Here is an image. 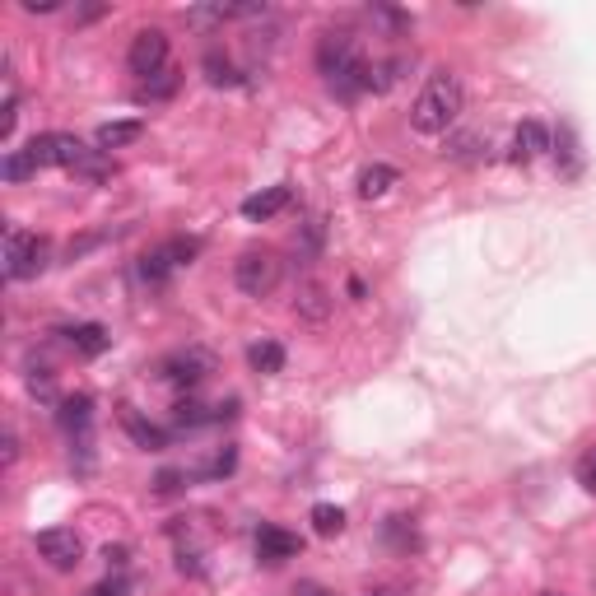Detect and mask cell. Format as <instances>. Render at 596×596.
Here are the masks:
<instances>
[{
    "label": "cell",
    "mask_w": 596,
    "mask_h": 596,
    "mask_svg": "<svg viewBox=\"0 0 596 596\" xmlns=\"http://www.w3.org/2000/svg\"><path fill=\"white\" fill-rule=\"evenodd\" d=\"M61 336H66L80 354H89V359H98V354L112 345V336H108V331H103L98 322H80V326H70V331H61Z\"/></svg>",
    "instance_id": "cell-12"
},
{
    "label": "cell",
    "mask_w": 596,
    "mask_h": 596,
    "mask_svg": "<svg viewBox=\"0 0 596 596\" xmlns=\"http://www.w3.org/2000/svg\"><path fill=\"white\" fill-rule=\"evenodd\" d=\"M312 531H317V536H340V531H345V508L317 503V508H312Z\"/></svg>",
    "instance_id": "cell-19"
},
{
    "label": "cell",
    "mask_w": 596,
    "mask_h": 596,
    "mask_svg": "<svg viewBox=\"0 0 596 596\" xmlns=\"http://www.w3.org/2000/svg\"><path fill=\"white\" fill-rule=\"evenodd\" d=\"M145 136V122H108V126H98V136L94 145L108 154V149H126V145H136V140Z\"/></svg>",
    "instance_id": "cell-13"
},
{
    "label": "cell",
    "mask_w": 596,
    "mask_h": 596,
    "mask_svg": "<svg viewBox=\"0 0 596 596\" xmlns=\"http://www.w3.org/2000/svg\"><path fill=\"white\" fill-rule=\"evenodd\" d=\"M229 471H233V447H224V452H219V461L210 466V475H229Z\"/></svg>",
    "instance_id": "cell-31"
},
{
    "label": "cell",
    "mask_w": 596,
    "mask_h": 596,
    "mask_svg": "<svg viewBox=\"0 0 596 596\" xmlns=\"http://www.w3.org/2000/svg\"><path fill=\"white\" fill-rule=\"evenodd\" d=\"M298 550H303V541H298L294 531H285V527H261L257 531V559L261 564H285V559H294Z\"/></svg>",
    "instance_id": "cell-8"
},
{
    "label": "cell",
    "mask_w": 596,
    "mask_h": 596,
    "mask_svg": "<svg viewBox=\"0 0 596 596\" xmlns=\"http://www.w3.org/2000/svg\"><path fill=\"white\" fill-rule=\"evenodd\" d=\"M28 14H52V10H61V0H19Z\"/></svg>",
    "instance_id": "cell-29"
},
{
    "label": "cell",
    "mask_w": 596,
    "mask_h": 596,
    "mask_svg": "<svg viewBox=\"0 0 596 596\" xmlns=\"http://www.w3.org/2000/svg\"><path fill=\"white\" fill-rule=\"evenodd\" d=\"M47 257H52L47 238L24 233V229L5 233V280H33V275L47 271Z\"/></svg>",
    "instance_id": "cell-3"
},
{
    "label": "cell",
    "mask_w": 596,
    "mask_h": 596,
    "mask_svg": "<svg viewBox=\"0 0 596 596\" xmlns=\"http://www.w3.org/2000/svg\"><path fill=\"white\" fill-rule=\"evenodd\" d=\"M177 80H182L177 70H163L159 80H149L136 98H140V103H154V98H173V94H177Z\"/></svg>",
    "instance_id": "cell-21"
},
{
    "label": "cell",
    "mask_w": 596,
    "mask_h": 596,
    "mask_svg": "<svg viewBox=\"0 0 596 596\" xmlns=\"http://www.w3.org/2000/svg\"><path fill=\"white\" fill-rule=\"evenodd\" d=\"M317 70L340 98L368 94V61L359 56V42L350 33H322L317 38Z\"/></svg>",
    "instance_id": "cell-1"
},
{
    "label": "cell",
    "mask_w": 596,
    "mask_h": 596,
    "mask_svg": "<svg viewBox=\"0 0 596 596\" xmlns=\"http://www.w3.org/2000/svg\"><path fill=\"white\" fill-rule=\"evenodd\" d=\"M89 420H94V396H84V392L66 396V401H61V410H56V424H61L66 434H84V429H89Z\"/></svg>",
    "instance_id": "cell-11"
},
{
    "label": "cell",
    "mask_w": 596,
    "mask_h": 596,
    "mask_svg": "<svg viewBox=\"0 0 596 596\" xmlns=\"http://www.w3.org/2000/svg\"><path fill=\"white\" fill-rule=\"evenodd\" d=\"M14 122H19V94H5V117H0V140H10L14 136Z\"/></svg>",
    "instance_id": "cell-27"
},
{
    "label": "cell",
    "mask_w": 596,
    "mask_h": 596,
    "mask_svg": "<svg viewBox=\"0 0 596 596\" xmlns=\"http://www.w3.org/2000/svg\"><path fill=\"white\" fill-rule=\"evenodd\" d=\"M233 280H238V289L247 298H266L280 285V257L266 252V247H252V252H243V257L233 261Z\"/></svg>",
    "instance_id": "cell-4"
},
{
    "label": "cell",
    "mask_w": 596,
    "mask_h": 596,
    "mask_svg": "<svg viewBox=\"0 0 596 596\" xmlns=\"http://www.w3.org/2000/svg\"><path fill=\"white\" fill-rule=\"evenodd\" d=\"M545 596H559V592H545Z\"/></svg>",
    "instance_id": "cell-36"
},
{
    "label": "cell",
    "mask_w": 596,
    "mask_h": 596,
    "mask_svg": "<svg viewBox=\"0 0 596 596\" xmlns=\"http://www.w3.org/2000/svg\"><path fill=\"white\" fill-rule=\"evenodd\" d=\"M289 201H294V191H289V187H266V191H257V196H247V201H243V215L261 224V219H275V215H280Z\"/></svg>",
    "instance_id": "cell-10"
},
{
    "label": "cell",
    "mask_w": 596,
    "mask_h": 596,
    "mask_svg": "<svg viewBox=\"0 0 596 596\" xmlns=\"http://www.w3.org/2000/svg\"><path fill=\"white\" fill-rule=\"evenodd\" d=\"M205 80L210 84H238V75H233V61L219 52H205Z\"/></svg>",
    "instance_id": "cell-24"
},
{
    "label": "cell",
    "mask_w": 596,
    "mask_h": 596,
    "mask_svg": "<svg viewBox=\"0 0 596 596\" xmlns=\"http://www.w3.org/2000/svg\"><path fill=\"white\" fill-rule=\"evenodd\" d=\"M122 424H126V434L136 438L145 452H159V447H168V434H163L159 424H149V420H140L131 406H122Z\"/></svg>",
    "instance_id": "cell-14"
},
{
    "label": "cell",
    "mask_w": 596,
    "mask_h": 596,
    "mask_svg": "<svg viewBox=\"0 0 596 596\" xmlns=\"http://www.w3.org/2000/svg\"><path fill=\"white\" fill-rule=\"evenodd\" d=\"M396 182H401V173H396V168H387V163H373V168H364V173H359V196H364V201H378V196H387Z\"/></svg>",
    "instance_id": "cell-15"
},
{
    "label": "cell",
    "mask_w": 596,
    "mask_h": 596,
    "mask_svg": "<svg viewBox=\"0 0 596 596\" xmlns=\"http://www.w3.org/2000/svg\"><path fill=\"white\" fill-rule=\"evenodd\" d=\"M38 555L52 564L56 573H70L75 564L84 559V541H80V531H70V527H47V531H38Z\"/></svg>",
    "instance_id": "cell-7"
},
{
    "label": "cell",
    "mask_w": 596,
    "mask_h": 596,
    "mask_svg": "<svg viewBox=\"0 0 596 596\" xmlns=\"http://www.w3.org/2000/svg\"><path fill=\"white\" fill-rule=\"evenodd\" d=\"M219 368V359L205 345H187V350H177V354H168L159 364V378L163 382H173V387H201L210 373Z\"/></svg>",
    "instance_id": "cell-5"
},
{
    "label": "cell",
    "mask_w": 596,
    "mask_h": 596,
    "mask_svg": "<svg viewBox=\"0 0 596 596\" xmlns=\"http://www.w3.org/2000/svg\"><path fill=\"white\" fill-rule=\"evenodd\" d=\"M545 149H550V126H545V122H522L513 131V159L517 163L541 159Z\"/></svg>",
    "instance_id": "cell-9"
},
{
    "label": "cell",
    "mask_w": 596,
    "mask_h": 596,
    "mask_svg": "<svg viewBox=\"0 0 596 596\" xmlns=\"http://www.w3.org/2000/svg\"><path fill=\"white\" fill-rule=\"evenodd\" d=\"M163 252L173 257V266H191V261L201 257V238H168Z\"/></svg>",
    "instance_id": "cell-23"
},
{
    "label": "cell",
    "mask_w": 596,
    "mask_h": 596,
    "mask_svg": "<svg viewBox=\"0 0 596 596\" xmlns=\"http://www.w3.org/2000/svg\"><path fill=\"white\" fill-rule=\"evenodd\" d=\"M177 266H173V257H168V252H145V257H140V280H145V285H163V280H168V275H173Z\"/></svg>",
    "instance_id": "cell-18"
},
{
    "label": "cell",
    "mask_w": 596,
    "mask_h": 596,
    "mask_svg": "<svg viewBox=\"0 0 596 596\" xmlns=\"http://www.w3.org/2000/svg\"><path fill=\"white\" fill-rule=\"evenodd\" d=\"M0 447H5V466H14V461H19V438H14L10 429H5V438H0Z\"/></svg>",
    "instance_id": "cell-30"
},
{
    "label": "cell",
    "mask_w": 596,
    "mask_h": 596,
    "mask_svg": "<svg viewBox=\"0 0 596 596\" xmlns=\"http://www.w3.org/2000/svg\"><path fill=\"white\" fill-rule=\"evenodd\" d=\"M368 596H396V592H368Z\"/></svg>",
    "instance_id": "cell-35"
},
{
    "label": "cell",
    "mask_w": 596,
    "mask_h": 596,
    "mask_svg": "<svg viewBox=\"0 0 596 596\" xmlns=\"http://www.w3.org/2000/svg\"><path fill=\"white\" fill-rule=\"evenodd\" d=\"M103 559H108V564H126V550H122V545H108V550H103Z\"/></svg>",
    "instance_id": "cell-33"
},
{
    "label": "cell",
    "mask_w": 596,
    "mask_h": 596,
    "mask_svg": "<svg viewBox=\"0 0 596 596\" xmlns=\"http://www.w3.org/2000/svg\"><path fill=\"white\" fill-rule=\"evenodd\" d=\"M461 108H466L461 80L452 75V70H434V75L424 80L415 108H410V126H415L420 136H443L447 126L461 117Z\"/></svg>",
    "instance_id": "cell-2"
},
{
    "label": "cell",
    "mask_w": 596,
    "mask_h": 596,
    "mask_svg": "<svg viewBox=\"0 0 596 596\" xmlns=\"http://www.w3.org/2000/svg\"><path fill=\"white\" fill-rule=\"evenodd\" d=\"M0 173H5V182H28V177L38 173V168H33V159H28L24 149H10V154H5V168H0Z\"/></svg>",
    "instance_id": "cell-22"
},
{
    "label": "cell",
    "mask_w": 596,
    "mask_h": 596,
    "mask_svg": "<svg viewBox=\"0 0 596 596\" xmlns=\"http://www.w3.org/2000/svg\"><path fill=\"white\" fill-rule=\"evenodd\" d=\"M215 420H224V410H210V406H201V401H177L173 406V424L177 429H201V424H215Z\"/></svg>",
    "instance_id": "cell-17"
},
{
    "label": "cell",
    "mask_w": 596,
    "mask_h": 596,
    "mask_svg": "<svg viewBox=\"0 0 596 596\" xmlns=\"http://www.w3.org/2000/svg\"><path fill=\"white\" fill-rule=\"evenodd\" d=\"M298 596H331V592H326V587H317V583H303V587H298Z\"/></svg>",
    "instance_id": "cell-34"
},
{
    "label": "cell",
    "mask_w": 596,
    "mask_h": 596,
    "mask_svg": "<svg viewBox=\"0 0 596 596\" xmlns=\"http://www.w3.org/2000/svg\"><path fill=\"white\" fill-rule=\"evenodd\" d=\"M247 364L257 368V373H285V345L280 340H257L247 350Z\"/></svg>",
    "instance_id": "cell-16"
},
{
    "label": "cell",
    "mask_w": 596,
    "mask_h": 596,
    "mask_svg": "<svg viewBox=\"0 0 596 596\" xmlns=\"http://www.w3.org/2000/svg\"><path fill=\"white\" fill-rule=\"evenodd\" d=\"M28 387H33L38 396H52V373H47V368H38V373L28 378Z\"/></svg>",
    "instance_id": "cell-28"
},
{
    "label": "cell",
    "mask_w": 596,
    "mask_h": 596,
    "mask_svg": "<svg viewBox=\"0 0 596 596\" xmlns=\"http://www.w3.org/2000/svg\"><path fill=\"white\" fill-rule=\"evenodd\" d=\"M126 66H131V75H140L145 84L154 80V75H163V70H168V33H163V28H140L136 38H131Z\"/></svg>",
    "instance_id": "cell-6"
},
{
    "label": "cell",
    "mask_w": 596,
    "mask_h": 596,
    "mask_svg": "<svg viewBox=\"0 0 596 596\" xmlns=\"http://www.w3.org/2000/svg\"><path fill=\"white\" fill-rule=\"evenodd\" d=\"M298 308L308 312L312 322H322L326 308H331V303H326V289L322 285H308V289H303V298H298Z\"/></svg>",
    "instance_id": "cell-25"
},
{
    "label": "cell",
    "mask_w": 596,
    "mask_h": 596,
    "mask_svg": "<svg viewBox=\"0 0 596 596\" xmlns=\"http://www.w3.org/2000/svg\"><path fill=\"white\" fill-rule=\"evenodd\" d=\"M573 475H578V485H583L587 494H596V447H587L583 457H578V466H573Z\"/></svg>",
    "instance_id": "cell-26"
},
{
    "label": "cell",
    "mask_w": 596,
    "mask_h": 596,
    "mask_svg": "<svg viewBox=\"0 0 596 596\" xmlns=\"http://www.w3.org/2000/svg\"><path fill=\"white\" fill-rule=\"evenodd\" d=\"M177 480H182V475H177V471H163L159 480H154V489H159V494H173V489H177Z\"/></svg>",
    "instance_id": "cell-32"
},
{
    "label": "cell",
    "mask_w": 596,
    "mask_h": 596,
    "mask_svg": "<svg viewBox=\"0 0 596 596\" xmlns=\"http://www.w3.org/2000/svg\"><path fill=\"white\" fill-rule=\"evenodd\" d=\"M24 154L33 159V168H56V131H47V136H33L24 145Z\"/></svg>",
    "instance_id": "cell-20"
}]
</instances>
